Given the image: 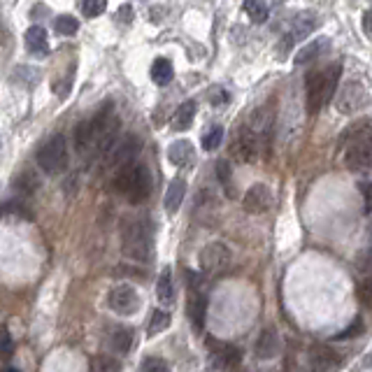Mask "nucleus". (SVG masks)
Masks as SVG:
<instances>
[{"instance_id":"nucleus-1","label":"nucleus","mask_w":372,"mask_h":372,"mask_svg":"<svg viewBox=\"0 0 372 372\" xmlns=\"http://www.w3.org/2000/svg\"><path fill=\"white\" fill-rule=\"evenodd\" d=\"M121 251L137 263H149L154 256V228L147 219H124Z\"/></svg>"},{"instance_id":"nucleus-2","label":"nucleus","mask_w":372,"mask_h":372,"mask_svg":"<svg viewBox=\"0 0 372 372\" xmlns=\"http://www.w3.org/2000/svg\"><path fill=\"white\" fill-rule=\"evenodd\" d=\"M340 63H330L323 70H312L305 77V98H307V112L316 115L326 103H330L335 98L337 82H340Z\"/></svg>"},{"instance_id":"nucleus-3","label":"nucleus","mask_w":372,"mask_h":372,"mask_svg":"<svg viewBox=\"0 0 372 372\" xmlns=\"http://www.w3.org/2000/svg\"><path fill=\"white\" fill-rule=\"evenodd\" d=\"M112 186H115L117 194L124 196L126 201L140 205L151 196V172L147 165L140 161L128 163L117 170L115 179H112Z\"/></svg>"},{"instance_id":"nucleus-4","label":"nucleus","mask_w":372,"mask_h":372,"mask_svg":"<svg viewBox=\"0 0 372 372\" xmlns=\"http://www.w3.org/2000/svg\"><path fill=\"white\" fill-rule=\"evenodd\" d=\"M70 154H68V142L63 135H54L40 147L37 151V165L46 175H61L63 170H68Z\"/></svg>"},{"instance_id":"nucleus-5","label":"nucleus","mask_w":372,"mask_h":372,"mask_svg":"<svg viewBox=\"0 0 372 372\" xmlns=\"http://www.w3.org/2000/svg\"><path fill=\"white\" fill-rule=\"evenodd\" d=\"M333 101L340 115H356V112H361L370 105V96L361 82L351 79V82H344L340 86V91H335Z\"/></svg>"},{"instance_id":"nucleus-6","label":"nucleus","mask_w":372,"mask_h":372,"mask_svg":"<svg viewBox=\"0 0 372 372\" xmlns=\"http://www.w3.org/2000/svg\"><path fill=\"white\" fill-rule=\"evenodd\" d=\"M232 254L223 242H210L201 251V270L205 275H221L230 268Z\"/></svg>"},{"instance_id":"nucleus-7","label":"nucleus","mask_w":372,"mask_h":372,"mask_svg":"<svg viewBox=\"0 0 372 372\" xmlns=\"http://www.w3.org/2000/svg\"><path fill=\"white\" fill-rule=\"evenodd\" d=\"M108 305L112 312H117V314L128 316L133 312H137L140 296L135 289L128 287V284H117V287L108 294Z\"/></svg>"},{"instance_id":"nucleus-8","label":"nucleus","mask_w":372,"mask_h":372,"mask_svg":"<svg viewBox=\"0 0 372 372\" xmlns=\"http://www.w3.org/2000/svg\"><path fill=\"white\" fill-rule=\"evenodd\" d=\"M258 154H261L258 137L249 130V126H242V128L237 130L235 140H232V156L240 163H254L258 161Z\"/></svg>"},{"instance_id":"nucleus-9","label":"nucleus","mask_w":372,"mask_h":372,"mask_svg":"<svg viewBox=\"0 0 372 372\" xmlns=\"http://www.w3.org/2000/svg\"><path fill=\"white\" fill-rule=\"evenodd\" d=\"M142 149V144H140V140L135 135H126L124 140H119L115 144V149L110 151L108 156V163L112 168H124V165L128 163H135L137 161V151Z\"/></svg>"},{"instance_id":"nucleus-10","label":"nucleus","mask_w":372,"mask_h":372,"mask_svg":"<svg viewBox=\"0 0 372 372\" xmlns=\"http://www.w3.org/2000/svg\"><path fill=\"white\" fill-rule=\"evenodd\" d=\"M242 208L249 214H265L272 208V191L268 184H254L242 198Z\"/></svg>"},{"instance_id":"nucleus-11","label":"nucleus","mask_w":372,"mask_h":372,"mask_svg":"<svg viewBox=\"0 0 372 372\" xmlns=\"http://www.w3.org/2000/svg\"><path fill=\"white\" fill-rule=\"evenodd\" d=\"M316 24H319V17L312 15V12H303V15H298L294 26H291V31L287 33V40H284L282 51H289L296 42H301V40L307 37L310 33L316 28Z\"/></svg>"},{"instance_id":"nucleus-12","label":"nucleus","mask_w":372,"mask_h":372,"mask_svg":"<svg viewBox=\"0 0 372 372\" xmlns=\"http://www.w3.org/2000/svg\"><path fill=\"white\" fill-rule=\"evenodd\" d=\"M310 365L314 372H333L335 368H340L342 361L337 351L330 349L328 344H314L310 349Z\"/></svg>"},{"instance_id":"nucleus-13","label":"nucleus","mask_w":372,"mask_h":372,"mask_svg":"<svg viewBox=\"0 0 372 372\" xmlns=\"http://www.w3.org/2000/svg\"><path fill=\"white\" fill-rule=\"evenodd\" d=\"M210 351H212V361H214L217 368H223V370H232L237 368L242 361V354L235 344H228V342H210Z\"/></svg>"},{"instance_id":"nucleus-14","label":"nucleus","mask_w":372,"mask_h":372,"mask_svg":"<svg viewBox=\"0 0 372 372\" xmlns=\"http://www.w3.org/2000/svg\"><path fill=\"white\" fill-rule=\"evenodd\" d=\"M344 165L351 172H363L372 165V149L365 144H349L347 154H344Z\"/></svg>"},{"instance_id":"nucleus-15","label":"nucleus","mask_w":372,"mask_h":372,"mask_svg":"<svg viewBox=\"0 0 372 372\" xmlns=\"http://www.w3.org/2000/svg\"><path fill=\"white\" fill-rule=\"evenodd\" d=\"M279 347H282V342H279L277 330L265 328L256 340V356L261 358V361H268V358H275L279 354Z\"/></svg>"},{"instance_id":"nucleus-16","label":"nucleus","mask_w":372,"mask_h":372,"mask_svg":"<svg viewBox=\"0 0 372 372\" xmlns=\"http://www.w3.org/2000/svg\"><path fill=\"white\" fill-rule=\"evenodd\" d=\"M186 314H189L196 330H203L205 328V316H208V298L194 291V294L189 296V303H186Z\"/></svg>"},{"instance_id":"nucleus-17","label":"nucleus","mask_w":372,"mask_h":372,"mask_svg":"<svg viewBox=\"0 0 372 372\" xmlns=\"http://www.w3.org/2000/svg\"><path fill=\"white\" fill-rule=\"evenodd\" d=\"M26 46H28L31 54L40 58L49 54V37H46V31L42 26H31L28 33H26Z\"/></svg>"},{"instance_id":"nucleus-18","label":"nucleus","mask_w":372,"mask_h":372,"mask_svg":"<svg viewBox=\"0 0 372 372\" xmlns=\"http://www.w3.org/2000/svg\"><path fill=\"white\" fill-rule=\"evenodd\" d=\"M344 140H349V144H365L372 149V121L370 119H361L351 128H347Z\"/></svg>"},{"instance_id":"nucleus-19","label":"nucleus","mask_w":372,"mask_h":372,"mask_svg":"<svg viewBox=\"0 0 372 372\" xmlns=\"http://www.w3.org/2000/svg\"><path fill=\"white\" fill-rule=\"evenodd\" d=\"M168 158L172 165H177V168H184V165H189L194 161V144L189 142V140H179V142H172L170 149H168Z\"/></svg>"},{"instance_id":"nucleus-20","label":"nucleus","mask_w":372,"mask_h":372,"mask_svg":"<svg viewBox=\"0 0 372 372\" xmlns=\"http://www.w3.org/2000/svg\"><path fill=\"white\" fill-rule=\"evenodd\" d=\"M184 196H186V182L184 179H172L168 191H165V210H168V214H175L179 210Z\"/></svg>"},{"instance_id":"nucleus-21","label":"nucleus","mask_w":372,"mask_h":372,"mask_svg":"<svg viewBox=\"0 0 372 372\" xmlns=\"http://www.w3.org/2000/svg\"><path fill=\"white\" fill-rule=\"evenodd\" d=\"M133 347V330L126 328V326H117L110 335V349L115 354H128Z\"/></svg>"},{"instance_id":"nucleus-22","label":"nucleus","mask_w":372,"mask_h":372,"mask_svg":"<svg viewBox=\"0 0 372 372\" xmlns=\"http://www.w3.org/2000/svg\"><path fill=\"white\" fill-rule=\"evenodd\" d=\"M172 77H175V68H172V63L168 58H156V61L151 63V79H154V84L168 86L172 82Z\"/></svg>"},{"instance_id":"nucleus-23","label":"nucleus","mask_w":372,"mask_h":372,"mask_svg":"<svg viewBox=\"0 0 372 372\" xmlns=\"http://www.w3.org/2000/svg\"><path fill=\"white\" fill-rule=\"evenodd\" d=\"M326 49H328V40H326V37H316L314 42H310L307 46H303V49L298 51L296 63H298V65H305V63L314 61V58L321 56Z\"/></svg>"},{"instance_id":"nucleus-24","label":"nucleus","mask_w":372,"mask_h":372,"mask_svg":"<svg viewBox=\"0 0 372 372\" xmlns=\"http://www.w3.org/2000/svg\"><path fill=\"white\" fill-rule=\"evenodd\" d=\"M196 110H198V105L194 101H186L182 103L177 108L175 112V119H172V124H175V128L177 130H186L191 124H194V119H196Z\"/></svg>"},{"instance_id":"nucleus-25","label":"nucleus","mask_w":372,"mask_h":372,"mask_svg":"<svg viewBox=\"0 0 372 372\" xmlns=\"http://www.w3.org/2000/svg\"><path fill=\"white\" fill-rule=\"evenodd\" d=\"M91 147H93V142H91V126L89 121H82L75 128V149H77V154H91Z\"/></svg>"},{"instance_id":"nucleus-26","label":"nucleus","mask_w":372,"mask_h":372,"mask_svg":"<svg viewBox=\"0 0 372 372\" xmlns=\"http://www.w3.org/2000/svg\"><path fill=\"white\" fill-rule=\"evenodd\" d=\"M156 296L158 301L163 305H170L175 301V287H172V277H170V270H163V275L158 277L156 282Z\"/></svg>"},{"instance_id":"nucleus-27","label":"nucleus","mask_w":372,"mask_h":372,"mask_svg":"<svg viewBox=\"0 0 372 372\" xmlns=\"http://www.w3.org/2000/svg\"><path fill=\"white\" fill-rule=\"evenodd\" d=\"M214 175H217V179H219V184H221L223 189H226V194H228L230 198L235 196V191H232V170H230L228 161H217Z\"/></svg>"},{"instance_id":"nucleus-28","label":"nucleus","mask_w":372,"mask_h":372,"mask_svg":"<svg viewBox=\"0 0 372 372\" xmlns=\"http://www.w3.org/2000/svg\"><path fill=\"white\" fill-rule=\"evenodd\" d=\"M170 326V314L165 310H156L154 314H151V319H149V328H147V333L154 337V335H158V333H163L165 328Z\"/></svg>"},{"instance_id":"nucleus-29","label":"nucleus","mask_w":372,"mask_h":372,"mask_svg":"<svg viewBox=\"0 0 372 372\" xmlns=\"http://www.w3.org/2000/svg\"><path fill=\"white\" fill-rule=\"evenodd\" d=\"M91 372H121V363L112 356H96L91 361Z\"/></svg>"},{"instance_id":"nucleus-30","label":"nucleus","mask_w":372,"mask_h":372,"mask_svg":"<svg viewBox=\"0 0 372 372\" xmlns=\"http://www.w3.org/2000/svg\"><path fill=\"white\" fill-rule=\"evenodd\" d=\"M244 12H247L254 24H263L265 19H268V5L258 3V0H247V3H244Z\"/></svg>"},{"instance_id":"nucleus-31","label":"nucleus","mask_w":372,"mask_h":372,"mask_svg":"<svg viewBox=\"0 0 372 372\" xmlns=\"http://www.w3.org/2000/svg\"><path fill=\"white\" fill-rule=\"evenodd\" d=\"M56 31L61 33V35H75L79 31V22L72 15H61L56 19Z\"/></svg>"},{"instance_id":"nucleus-32","label":"nucleus","mask_w":372,"mask_h":372,"mask_svg":"<svg viewBox=\"0 0 372 372\" xmlns=\"http://www.w3.org/2000/svg\"><path fill=\"white\" fill-rule=\"evenodd\" d=\"M221 140H223V128H221V126H214V128H210L208 133H205L203 147L208 151H214L219 144H221Z\"/></svg>"},{"instance_id":"nucleus-33","label":"nucleus","mask_w":372,"mask_h":372,"mask_svg":"<svg viewBox=\"0 0 372 372\" xmlns=\"http://www.w3.org/2000/svg\"><path fill=\"white\" fill-rule=\"evenodd\" d=\"M142 372H170V365L158 356H149L144 358L142 363Z\"/></svg>"},{"instance_id":"nucleus-34","label":"nucleus","mask_w":372,"mask_h":372,"mask_svg":"<svg viewBox=\"0 0 372 372\" xmlns=\"http://www.w3.org/2000/svg\"><path fill=\"white\" fill-rule=\"evenodd\" d=\"M358 301L361 305H365L368 310H372V279H363L361 284H358Z\"/></svg>"},{"instance_id":"nucleus-35","label":"nucleus","mask_w":372,"mask_h":372,"mask_svg":"<svg viewBox=\"0 0 372 372\" xmlns=\"http://www.w3.org/2000/svg\"><path fill=\"white\" fill-rule=\"evenodd\" d=\"M15 186H17V191H22V194H33L37 186V179L33 177L31 172H24V175L15 182Z\"/></svg>"},{"instance_id":"nucleus-36","label":"nucleus","mask_w":372,"mask_h":372,"mask_svg":"<svg viewBox=\"0 0 372 372\" xmlns=\"http://www.w3.org/2000/svg\"><path fill=\"white\" fill-rule=\"evenodd\" d=\"M105 8L108 5L103 3V0H86V3H82V12L86 17H98V15H103Z\"/></svg>"},{"instance_id":"nucleus-37","label":"nucleus","mask_w":372,"mask_h":372,"mask_svg":"<svg viewBox=\"0 0 372 372\" xmlns=\"http://www.w3.org/2000/svg\"><path fill=\"white\" fill-rule=\"evenodd\" d=\"M12 349H15V342H12V335H8V330L0 333V356H10Z\"/></svg>"},{"instance_id":"nucleus-38","label":"nucleus","mask_w":372,"mask_h":372,"mask_svg":"<svg viewBox=\"0 0 372 372\" xmlns=\"http://www.w3.org/2000/svg\"><path fill=\"white\" fill-rule=\"evenodd\" d=\"M361 333H363V321H361V319H356V321L351 323L347 330H342V333L337 335V337H340V340H349V337H356V335H361Z\"/></svg>"},{"instance_id":"nucleus-39","label":"nucleus","mask_w":372,"mask_h":372,"mask_svg":"<svg viewBox=\"0 0 372 372\" xmlns=\"http://www.w3.org/2000/svg\"><path fill=\"white\" fill-rule=\"evenodd\" d=\"M358 186H361V194L365 198V210L372 212V184L370 182H361Z\"/></svg>"},{"instance_id":"nucleus-40","label":"nucleus","mask_w":372,"mask_h":372,"mask_svg":"<svg viewBox=\"0 0 372 372\" xmlns=\"http://www.w3.org/2000/svg\"><path fill=\"white\" fill-rule=\"evenodd\" d=\"M210 101H212V105H223V103H228V93L223 89H214L210 96Z\"/></svg>"},{"instance_id":"nucleus-41","label":"nucleus","mask_w":372,"mask_h":372,"mask_svg":"<svg viewBox=\"0 0 372 372\" xmlns=\"http://www.w3.org/2000/svg\"><path fill=\"white\" fill-rule=\"evenodd\" d=\"M363 31L368 33V35H372V10H368L363 15Z\"/></svg>"},{"instance_id":"nucleus-42","label":"nucleus","mask_w":372,"mask_h":372,"mask_svg":"<svg viewBox=\"0 0 372 372\" xmlns=\"http://www.w3.org/2000/svg\"><path fill=\"white\" fill-rule=\"evenodd\" d=\"M0 372H19V370H17V368H3Z\"/></svg>"}]
</instances>
